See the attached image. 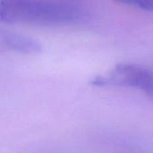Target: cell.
Wrapping results in <instances>:
<instances>
[{
	"label": "cell",
	"mask_w": 153,
	"mask_h": 153,
	"mask_svg": "<svg viewBox=\"0 0 153 153\" xmlns=\"http://www.w3.org/2000/svg\"><path fill=\"white\" fill-rule=\"evenodd\" d=\"M78 6L47 0H0V20L6 23L65 25L84 22Z\"/></svg>",
	"instance_id": "cell-1"
},
{
	"label": "cell",
	"mask_w": 153,
	"mask_h": 153,
	"mask_svg": "<svg viewBox=\"0 0 153 153\" xmlns=\"http://www.w3.org/2000/svg\"><path fill=\"white\" fill-rule=\"evenodd\" d=\"M96 86L132 88L153 97V71L135 64H119L105 74L91 81Z\"/></svg>",
	"instance_id": "cell-2"
},
{
	"label": "cell",
	"mask_w": 153,
	"mask_h": 153,
	"mask_svg": "<svg viewBox=\"0 0 153 153\" xmlns=\"http://www.w3.org/2000/svg\"><path fill=\"white\" fill-rule=\"evenodd\" d=\"M0 40L3 46L6 48L24 53V54H38L41 51V45L37 40L15 32L1 30Z\"/></svg>",
	"instance_id": "cell-3"
},
{
	"label": "cell",
	"mask_w": 153,
	"mask_h": 153,
	"mask_svg": "<svg viewBox=\"0 0 153 153\" xmlns=\"http://www.w3.org/2000/svg\"><path fill=\"white\" fill-rule=\"evenodd\" d=\"M117 1L145 11L153 12V0H117Z\"/></svg>",
	"instance_id": "cell-4"
}]
</instances>
